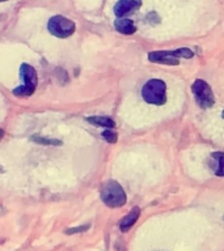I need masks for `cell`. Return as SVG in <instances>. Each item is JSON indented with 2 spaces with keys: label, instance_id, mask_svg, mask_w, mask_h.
<instances>
[{
  "label": "cell",
  "instance_id": "obj_10",
  "mask_svg": "<svg viewBox=\"0 0 224 251\" xmlns=\"http://www.w3.org/2000/svg\"><path fill=\"white\" fill-rule=\"evenodd\" d=\"M212 170L215 173V176H224V153L223 152H214L211 154V164Z\"/></svg>",
  "mask_w": 224,
  "mask_h": 251
},
{
  "label": "cell",
  "instance_id": "obj_13",
  "mask_svg": "<svg viewBox=\"0 0 224 251\" xmlns=\"http://www.w3.org/2000/svg\"><path fill=\"white\" fill-rule=\"evenodd\" d=\"M102 137H104V139H105L108 143H112V144L117 143V140H118L117 133H114L113 131H110V129H106V131H104V132H102Z\"/></svg>",
  "mask_w": 224,
  "mask_h": 251
},
{
  "label": "cell",
  "instance_id": "obj_6",
  "mask_svg": "<svg viewBox=\"0 0 224 251\" xmlns=\"http://www.w3.org/2000/svg\"><path fill=\"white\" fill-rule=\"evenodd\" d=\"M193 93L196 97V101L199 107L202 109H210L215 103V97L212 93V89L210 88L207 82L204 80H196V82L193 84Z\"/></svg>",
  "mask_w": 224,
  "mask_h": 251
},
{
  "label": "cell",
  "instance_id": "obj_4",
  "mask_svg": "<svg viewBox=\"0 0 224 251\" xmlns=\"http://www.w3.org/2000/svg\"><path fill=\"white\" fill-rule=\"evenodd\" d=\"M20 76L23 77L24 84L13 89V94L17 97H29L34 93L35 88H37V82H38L37 72L31 66L27 64V63H23L20 67Z\"/></svg>",
  "mask_w": 224,
  "mask_h": 251
},
{
  "label": "cell",
  "instance_id": "obj_9",
  "mask_svg": "<svg viewBox=\"0 0 224 251\" xmlns=\"http://www.w3.org/2000/svg\"><path fill=\"white\" fill-rule=\"evenodd\" d=\"M139 216H140V209H139L138 207L133 208V211L130 212L129 215L125 216V217L122 219L121 224H119V227H121V230L123 231V233H125V231H129L130 229L134 226V224L138 221Z\"/></svg>",
  "mask_w": 224,
  "mask_h": 251
},
{
  "label": "cell",
  "instance_id": "obj_5",
  "mask_svg": "<svg viewBox=\"0 0 224 251\" xmlns=\"http://www.w3.org/2000/svg\"><path fill=\"white\" fill-rule=\"evenodd\" d=\"M47 29L51 34L58 37V38H68L75 33V23L71 21L62 15L53 16L49 23H47Z\"/></svg>",
  "mask_w": 224,
  "mask_h": 251
},
{
  "label": "cell",
  "instance_id": "obj_11",
  "mask_svg": "<svg viewBox=\"0 0 224 251\" xmlns=\"http://www.w3.org/2000/svg\"><path fill=\"white\" fill-rule=\"evenodd\" d=\"M86 121L92 123V125L98 126V127H106V128H114L115 127V123H114L113 119L106 117H89L86 118Z\"/></svg>",
  "mask_w": 224,
  "mask_h": 251
},
{
  "label": "cell",
  "instance_id": "obj_2",
  "mask_svg": "<svg viewBox=\"0 0 224 251\" xmlns=\"http://www.w3.org/2000/svg\"><path fill=\"white\" fill-rule=\"evenodd\" d=\"M141 97L151 105H164L167 102V84L159 78H151L143 86Z\"/></svg>",
  "mask_w": 224,
  "mask_h": 251
},
{
  "label": "cell",
  "instance_id": "obj_15",
  "mask_svg": "<svg viewBox=\"0 0 224 251\" xmlns=\"http://www.w3.org/2000/svg\"><path fill=\"white\" fill-rule=\"evenodd\" d=\"M89 227V225H85V226H79V227H72V229H67V234H72V233H80V231L86 230Z\"/></svg>",
  "mask_w": 224,
  "mask_h": 251
},
{
  "label": "cell",
  "instance_id": "obj_16",
  "mask_svg": "<svg viewBox=\"0 0 224 251\" xmlns=\"http://www.w3.org/2000/svg\"><path fill=\"white\" fill-rule=\"evenodd\" d=\"M1 1H7V0H1Z\"/></svg>",
  "mask_w": 224,
  "mask_h": 251
},
{
  "label": "cell",
  "instance_id": "obj_7",
  "mask_svg": "<svg viewBox=\"0 0 224 251\" xmlns=\"http://www.w3.org/2000/svg\"><path fill=\"white\" fill-rule=\"evenodd\" d=\"M141 7V0H118L114 5V15L118 19H125L126 16L133 15Z\"/></svg>",
  "mask_w": 224,
  "mask_h": 251
},
{
  "label": "cell",
  "instance_id": "obj_8",
  "mask_svg": "<svg viewBox=\"0 0 224 251\" xmlns=\"http://www.w3.org/2000/svg\"><path fill=\"white\" fill-rule=\"evenodd\" d=\"M114 27L118 33L126 35H131L137 31V25L130 19H117L114 21Z\"/></svg>",
  "mask_w": 224,
  "mask_h": 251
},
{
  "label": "cell",
  "instance_id": "obj_12",
  "mask_svg": "<svg viewBox=\"0 0 224 251\" xmlns=\"http://www.w3.org/2000/svg\"><path fill=\"white\" fill-rule=\"evenodd\" d=\"M31 140L35 141V143H38V144H43V145H60L62 144V141L56 140V139H46V137H41L39 135H34V136H31Z\"/></svg>",
  "mask_w": 224,
  "mask_h": 251
},
{
  "label": "cell",
  "instance_id": "obj_17",
  "mask_svg": "<svg viewBox=\"0 0 224 251\" xmlns=\"http://www.w3.org/2000/svg\"><path fill=\"white\" fill-rule=\"evenodd\" d=\"M223 118H224V110H223Z\"/></svg>",
  "mask_w": 224,
  "mask_h": 251
},
{
  "label": "cell",
  "instance_id": "obj_1",
  "mask_svg": "<svg viewBox=\"0 0 224 251\" xmlns=\"http://www.w3.org/2000/svg\"><path fill=\"white\" fill-rule=\"evenodd\" d=\"M102 201L110 208H119L126 204V192L122 186L115 180H106L101 186Z\"/></svg>",
  "mask_w": 224,
  "mask_h": 251
},
{
  "label": "cell",
  "instance_id": "obj_14",
  "mask_svg": "<svg viewBox=\"0 0 224 251\" xmlns=\"http://www.w3.org/2000/svg\"><path fill=\"white\" fill-rule=\"evenodd\" d=\"M145 19L148 20L149 23L152 24V25H156V24L160 23V17H159V15H157L156 12H149Z\"/></svg>",
  "mask_w": 224,
  "mask_h": 251
},
{
  "label": "cell",
  "instance_id": "obj_3",
  "mask_svg": "<svg viewBox=\"0 0 224 251\" xmlns=\"http://www.w3.org/2000/svg\"><path fill=\"white\" fill-rule=\"evenodd\" d=\"M193 56H194V52L190 49L181 47V49L173 51H151L148 54V60L152 63L177 66V64H180V58L190 59Z\"/></svg>",
  "mask_w": 224,
  "mask_h": 251
}]
</instances>
